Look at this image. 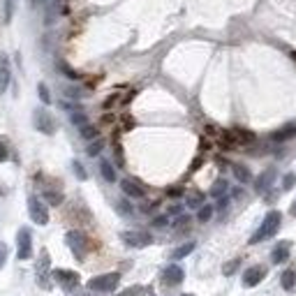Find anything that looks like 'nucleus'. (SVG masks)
Returning a JSON list of instances; mask_svg holds the SVG:
<instances>
[{"label": "nucleus", "instance_id": "7", "mask_svg": "<svg viewBox=\"0 0 296 296\" xmlns=\"http://www.w3.org/2000/svg\"><path fill=\"white\" fill-rule=\"evenodd\" d=\"M121 238L130 248H148L153 243V234H148V231H123Z\"/></svg>", "mask_w": 296, "mask_h": 296}, {"label": "nucleus", "instance_id": "27", "mask_svg": "<svg viewBox=\"0 0 296 296\" xmlns=\"http://www.w3.org/2000/svg\"><path fill=\"white\" fill-rule=\"evenodd\" d=\"M37 95L42 100V105H51V93L46 88V83H37Z\"/></svg>", "mask_w": 296, "mask_h": 296}, {"label": "nucleus", "instance_id": "39", "mask_svg": "<svg viewBox=\"0 0 296 296\" xmlns=\"http://www.w3.org/2000/svg\"><path fill=\"white\" fill-rule=\"evenodd\" d=\"M167 225V218H155L153 220V227H165Z\"/></svg>", "mask_w": 296, "mask_h": 296}, {"label": "nucleus", "instance_id": "31", "mask_svg": "<svg viewBox=\"0 0 296 296\" xmlns=\"http://www.w3.org/2000/svg\"><path fill=\"white\" fill-rule=\"evenodd\" d=\"M72 123H74V125H79V127L88 125V118H86V114H79V111H74V114H72Z\"/></svg>", "mask_w": 296, "mask_h": 296}, {"label": "nucleus", "instance_id": "21", "mask_svg": "<svg viewBox=\"0 0 296 296\" xmlns=\"http://www.w3.org/2000/svg\"><path fill=\"white\" fill-rule=\"evenodd\" d=\"M102 151H105V139H93V141L88 143V148H86V153L90 155V158H97Z\"/></svg>", "mask_w": 296, "mask_h": 296}, {"label": "nucleus", "instance_id": "13", "mask_svg": "<svg viewBox=\"0 0 296 296\" xmlns=\"http://www.w3.org/2000/svg\"><path fill=\"white\" fill-rule=\"evenodd\" d=\"M273 181H275V169L271 167V169L262 171V174L255 178V190H257V192H266L271 185H273Z\"/></svg>", "mask_w": 296, "mask_h": 296}, {"label": "nucleus", "instance_id": "3", "mask_svg": "<svg viewBox=\"0 0 296 296\" xmlns=\"http://www.w3.org/2000/svg\"><path fill=\"white\" fill-rule=\"evenodd\" d=\"M33 123H35V130L42 132V134H56V130H58V125H56V118L46 109H35Z\"/></svg>", "mask_w": 296, "mask_h": 296}, {"label": "nucleus", "instance_id": "2", "mask_svg": "<svg viewBox=\"0 0 296 296\" xmlns=\"http://www.w3.org/2000/svg\"><path fill=\"white\" fill-rule=\"evenodd\" d=\"M121 282V273H102V275H95V278L88 280V289L93 291H114Z\"/></svg>", "mask_w": 296, "mask_h": 296}, {"label": "nucleus", "instance_id": "25", "mask_svg": "<svg viewBox=\"0 0 296 296\" xmlns=\"http://www.w3.org/2000/svg\"><path fill=\"white\" fill-rule=\"evenodd\" d=\"M213 213H215V209H213V206H209V204H204L202 209H199V213H197V220H199V222H209V220L213 218Z\"/></svg>", "mask_w": 296, "mask_h": 296}, {"label": "nucleus", "instance_id": "8", "mask_svg": "<svg viewBox=\"0 0 296 296\" xmlns=\"http://www.w3.org/2000/svg\"><path fill=\"white\" fill-rule=\"evenodd\" d=\"M54 280L58 282V285L63 287L65 291H72V289H77L79 287V273L77 271H65V269H56L54 271Z\"/></svg>", "mask_w": 296, "mask_h": 296}, {"label": "nucleus", "instance_id": "14", "mask_svg": "<svg viewBox=\"0 0 296 296\" xmlns=\"http://www.w3.org/2000/svg\"><path fill=\"white\" fill-rule=\"evenodd\" d=\"M289 250H291V243L289 241H280L278 245L273 248V253H271V262L273 264H282L289 259Z\"/></svg>", "mask_w": 296, "mask_h": 296}, {"label": "nucleus", "instance_id": "10", "mask_svg": "<svg viewBox=\"0 0 296 296\" xmlns=\"http://www.w3.org/2000/svg\"><path fill=\"white\" fill-rule=\"evenodd\" d=\"M49 264H51L49 253L42 250L39 262H37V280H39V287H42V289H51V282H49V278H46V269H49Z\"/></svg>", "mask_w": 296, "mask_h": 296}, {"label": "nucleus", "instance_id": "1", "mask_svg": "<svg viewBox=\"0 0 296 296\" xmlns=\"http://www.w3.org/2000/svg\"><path fill=\"white\" fill-rule=\"evenodd\" d=\"M280 225H282V213H280V211H269V213L264 215V222L259 225V229L250 236V245H257V243L275 236L280 229Z\"/></svg>", "mask_w": 296, "mask_h": 296}, {"label": "nucleus", "instance_id": "28", "mask_svg": "<svg viewBox=\"0 0 296 296\" xmlns=\"http://www.w3.org/2000/svg\"><path fill=\"white\" fill-rule=\"evenodd\" d=\"M14 10H17V0H5V21L7 23L14 17Z\"/></svg>", "mask_w": 296, "mask_h": 296}, {"label": "nucleus", "instance_id": "40", "mask_svg": "<svg viewBox=\"0 0 296 296\" xmlns=\"http://www.w3.org/2000/svg\"><path fill=\"white\" fill-rule=\"evenodd\" d=\"M169 197H181V187H171V190H169Z\"/></svg>", "mask_w": 296, "mask_h": 296}, {"label": "nucleus", "instance_id": "16", "mask_svg": "<svg viewBox=\"0 0 296 296\" xmlns=\"http://www.w3.org/2000/svg\"><path fill=\"white\" fill-rule=\"evenodd\" d=\"M294 137H296V123L280 127L278 132H273V134H271V139H273V141H289V139H294Z\"/></svg>", "mask_w": 296, "mask_h": 296}, {"label": "nucleus", "instance_id": "35", "mask_svg": "<svg viewBox=\"0 0 296 296\" xmlns=\"http://www.w3.org/2000/svg\"><path fill=\"white\" fill-rule=\"evenodd\" d=\"M236 137L241 139V141H245V143L255 141V134H250V132H243V130H236Z\"/></svg>", "mask_w": 296, "mask_h": 296}, {"label": "nucleus", "instance_id": "17", "mask_svg": "<svg viewBox=\"0 0 296 296\" xmlns=\"http://www.w3.org/2000/svg\"><path fill=\"white\" fill-rule=\"evenodd\" d=\"M231 171H234V178L238 183H253V171L245 165H231Z\"/></svg>", "mask_w": 296, "mask_h": 296}, {"label": "nucleus", "instance_id": "24", "mask_svg": "<svg viewBox=\"0 0 296 296\" xmlns=\"http://www.w3.org/2000/svg\"><path fill=\"white\" fill-rule=\"evenodd\" d=\"M44 199H46L51 206H61L63 204V194L56 190H44Z\"/></svg>", "mask_w": 296, "mask_h": 296}, {"label": "nucleus", "instance_id": "37", "mask_svg": "<svg viewBox=\"0 0 296 296\" xmlns=\"http://www.w3.org/2000/svg\"><path fill=\"white\" fill-rule=\"evenodd\" d=\"M5 262H7V245L0 241V269L5 266Z\"/></svg>", "mask_w": 296, "mask_h": 296}, {"label": "nucleus", "instance_id": "30", "mask_svg": "<svg viewBox=\"0 0 296 296\" xmlns=\"http://www.w3.org/2000/svg\"><path fill=\"white\" fill-rule=\"evenodd\" d=\"M294 185H296V176H294V174H287L285 178H282V192L291 190Z\"/></svg>", "mask_w": 296, "mask_h": 296}, {"label": "nucleus", "instance_id": "12", "mask_svg": "<svg viewBox=\"0 0 296 296\" xmlns=\"http://www.w3.org/2000/svg\"><path fill=\"white\" fill-rule=\"evenodd\" d=\"M162 278H165L167 285H181L183 280H185V271L178 264H169L165 269V273H162Z\"/></svg>", "mask_w": 296, "mask_h": 296}, {"label": "nucleus", "instance_id": "36", "mask_svg": "<svg viewBox=\"0 0 296 296\" xmlns=\"http://www.w3.org/2000/svg\"><path fill=\"white\" fill-rule=\"evenodd\" d=\"M7 158H10V151H7V143H5V139H0V162H5Z\"/></svg>", "mask_w": 296, "mask_h": 296}, {"label": "nucleus", "instance_id": "34", "mask_svg": "<svg viewBox=\"0 0 296 296\" xmlns=\"http://www.w3.org/2000/svg\"><path fill=\"white\" fill-rule=\"evenodd\" d=\"M141 294H143L141 287H127V289H123L118 296H141Z\"/></svg>", "mask_w": 296, "mask_h": 296}, {"label": "nucleus", "instance_id": "19", "mask_svg": "<svg viewBox=\"0 0 296 296\" xmlns=\"http://www.w3.org/2000/svg\"><path fill=\"white\" fill-rule=\"evenodd\" d=\"M227 190H229V183H227V178H218V181L211 185V197H215V199H220V197H225L227 194Z\"/></svg>", "mask_w": 296, "mask_h": 296}, {"label": "nucleus", "instance_id": "4", "mask_svg": "<svg viewBox=\"0 0 296 296\" xmlns=\"http://www.w3.org/2000/svg\"><path fill=\"white\" fill-rule=\"evenodd\" d=\"M28 215L35 225H46L49 222V209L42 204L39 197H28Z\"/></svg>", "mask_w": 296, "mask_h": 296}, {"label": "nucleus", "instance_id": "20", "mask_svg": "<svg viewBox=\"0 0 296 296\" xmlns=\"http://www.w3.org/2000/svg\"><path fill=\"white\" fill-rule=\"evenodd\" d=\"M100 174H102V178H105L107 183L116 181V171H114V167H111L109 160H100Z\"/></svg>", "mask_w": 296, "mask_h": 296}, {"label": "nucleus", "instance_id": "29", "mask_svg": "<svg viewBox=\"0 0 296 296\" xmlns=\"http://www.w3.org/2000/svg\"><path fill=\"white\" fill-rule=\"evenodd\" d=\"M72 169H74V174H77V178H79V181H86V178H88L86 169H83V165L79 162V160H74V162H72Z\"/></svg>", "mask_w": 296, "mask_h": 296}, {"label": "nucleus", "instance_id": "38", "mask_svg": "<svg viewBox=\"0 0 296 296\" xmlns=\"http://www.w3.org/2000/svg\"><path fill=\"white\" fill-rule=\"evenodd\" d=\"M187 222H190V218H187V215H181V218L176 220V229H178V227H181V229H183V227H185Z\"/></svg>", "mask_w": 296, "mask_h": 296}, {"label": "nucleus", "instance_id": "26", "mask_svg": "<svg viewBox=\"0 0 296 296\" xmlns=\"http://www.w3.org/2000/svg\"><path fill=\"white\" fill-rule=\"evenodd\" d=\"M79 132H81V137L86 139V141L97 139V127H95V125H83V127H79Z\"/></svg>", "mask_w": 296, "mask_h": 296}, {"label": "nucleus", "instance_id": "5", "mask_svg": "<svg viewBox=\"0 0 296 296\" xmlns=\"http://www.w3.org/2000/svg\"><path fill=\"white\" fill-rule=\"evenodd\" d=\"M17 257L19 259H30L33 255V231L28 227H21L17 234Z\"/></svg>", "mask_w": 296, "mask_h": 296}, {"label": "nucleus", "instance_id": "32", "mask_svg": "<svg viewBox=\"0 0 296 296\" xmlns=\"http://www.w3.org/2000/svg\"><path fill=\"white\" fill-rule=\"evenodd\" d=\"M58 70L63 72V74H65V77H70V79H79V74L74 70H72L70 65H65V63H58Z\"/></svg>", "mask_w": 296, "mask_h": 296}, {"label": "nucleus", "instance_id": "18", "mask_svg": "<svg viewBox=\"0 0 296 296\" xmlns=\"http://www.w3.org/2000/svg\"><path fill=\"white\" fill-rule=\"evenodd\" d=\"M280 285H282V289L291 291L296 287V271L294 269H287L282 271V275H280Z\"/></svg>", "mask_w": 296, "mask_h": 296}, {"label": "nucleus", "instance_id": "11", "mask_svg": "<svg viewBox=\"0 0 296 296\" xmlns=\"http://www.w3.org/2000/svg\"><path fill=\"white\" fill-rule=\"evenodd\" d=\"M121 190L125 197H132V199H143V194H146V190H143L141 183L132 181V178H123L121 181Z\"/></svg>", "mask_w": 296, "mask_h": 296}, {"label": "nucleus", "instance_id": "41", "mask_svg": "<svg viewBox=\"0 0 296 296\" xmlns=\"http://www.w3.org/2000/svg\"><path fill=\"white\" fill-rule=\"evenodd\" d=\"M118 209H121V213H130V206H127V204H118Z\"/></svg>", "mask_w": 296, "mask_h": 296}, {"label": "nucleus", "instance_id": "15", "mask_svg": "<svg viewBox=\"0 0 296 296\" xmlns=\"http://www.w3.org/2000/svg\"><path fill=\"white\" fill-rule=\"evenodd\" d=\"M12 83V72L7 65V56H0V95L5 93Z\"/></svg>", "mask_w": 296, "mask_h": 296}, {"label": "nucleus", "instance_id": "45", "mask_svg": "<svg viewBox=\"0 0 296 296\" xmlns=\"http://www.w3.org/2000/svg\"><path fill=\"white\" fill-rule=\"evenodd\" d=\"M291 56H294V58H296V54H291Z\"/></svg>", "mask_w": 296, "mask_h": 296}, {"label": "nucleus", "instance_id": "44", "mask_svg": "<svg viewBox=\"0 0 296 296\" xmlns=\"http://www.w3.org/2000/svg\"><path fill=\"white\" fill-rule=\"evenodd\" d=\"M183 296H194V294H183Z\"/></svg>", "mask_w": 296, "mask_h": 296}, {"label": "nucleus", "instance_id": "22", "mask_svg": "<svg viewBox=\"0 0 296 296\" xmlns=\"http://www.w3.org/2000/svg\"><path fill=\"white\" fill-rule=\"evenodd\" d=\"M194 245H197V243H183L181 248H176L174 253H171V259H183V257H187V255L192 253V250H194Z\"/></svg>", "mask_w": 296, "mask_h": 296}, {"label": "nucleus", "instance_id": "23", "mask_svg": "<svg viewBox=\"0 0 296 296\" xmlns=\"http://www.w3.org/2000/svg\"><path fill=\"white\" fill-rule=\"evenodd\" d=\"M185 204H187V209H202L204 206V194L202 192H190L187 199H185Z\"/></svg>", "mask_w": 296, "mask_h": 296}, {"label": "nucleus", "instance_id": "6", "mask_svg": "<svg viewBox=\"0 0 296 296\" xmlns=\"http://www.w3.org/2000/svg\"><path fill=\"white\" fill-rule=\"evenodd\" d=\"M65 243L70 245V250H72V255L77 259H83L86 257V236L81 234V231H77V229H72V231H67L65 234Z\"/></svg>", "mask_w": 296, "mask_h": 296}, {"label": "nucleus", "instance_id": "43", "mask_svg": "<svg viewBox=\"0 0 296 296\" xmlns=\"http://www.w3.org/2000/svg\"><path fill=\"white\" fill-rule=\"evenodd\" d=\"M30 3H33V5H37V0H30Z\"/></svg>", "mask_w": 296, "mask_h": 296}, {"label": "nucleus", "instance_id": "9", "mask_svg": "<svg viewBox=\"0 0 296 296\" xmlns=\"http://www.w3.org/2000/svg\"><path fill=\"white\" fill-rule=\"evenodd\" d=\"M264 278H266V269L264 266H250L243 273V287H257Z\"/></svg>", "mask_w": 296, "mask_h": 296}, {"label": "nucleus", "instance_id": "33", "mask_svg": "<svg viewBox=\"0 0 296 296\" xmlns=\"http://www.w3.org/2000/svg\"><path fill=\"white\" fill-rule=\"evenodd\" d=\"M238 264H241L238 259H231V262H227L225 266H222V273H225V275H231L236 269H238Z\"/></svg>", "mask_w": 296, "mask_h": 296}, {"label": "nucleus", "instance_id": "42", "mask_svg": "<svg viewBox=\"0 0 296 296\" xmlns=\"http://www.w3.org/2000/svg\"><path fill=\"white\" fill-rule=\"evenodd\" d=\"M289 213H291V215H294V218H296V199H294V204H291V209H289Z\"/></svg>", "mask_w": 296, "mask_h": 296}]
</instances>
